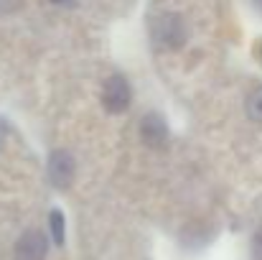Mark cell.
<instances>
[{
    "instance_id": "8fae6325",
    "label": "cell",
    "mask_w": 262,
    "mask_h": 260,
    "mask_svg": "<svg viewBox=\"0 0 262 260\" xmlns=\"http://www.w3.org/2000/svg\"><path fill=\"white\" fill-rule=\"evenodd\" d=\"M3 135H5V128H3V123H0V141H3Z\"/></svg>"
},
{
    "instance_id": "9c48e42d",
    "label": "cell",
    "mask_w": 262,
    "mask_h": 260,
    "mask_svg": "<svg viewBox=\"0 0 262 260\" xmlns=\"http://www.w3.org/2000/svg\"><path fill=\"white\" fill-rule=\"evenodd\" d=\"M20 3L23 0H0V13H13L20 8Z\"/></svg>"
},
{
    "instance_id": "8992f818",
    "label": "cell",
    "mask_w": 262,
    "mask_h": 260,
    "mask_svg": "<svg viewBox=\"0 0 262 260\" xmlns=\"http://www.w3.org/2000/svg\"><path fill=\"white\" fill-rule=\"evenodd\" d=\"M247 115H250V120L262 123V87L250 92V97H247Z\"/></svg>"
},
{
    "instance_id": "52a82bcc",
    "label": "cell",
    "mask_w": 262,
    "mask_h": 260,
    "mask_svg": "<svg viewBox=\"0 0 262 260\" xmlns=\"http://www.w3.org/2000/svg\"><path fill=\"white\" fill-rule=\"evenodd\" d=\"M49 227H51V237L56 245H64V214L59 209H54L49 214Z\"/></svg>"
},
{
    "instance_id": "7a4b0ae2",
    "label": "cell",
    "mask_w": 262,
    "mask_h": 260,
    "mask_svg": "<svg viewBox=\"0 0 262 260\" xmlns=\"http://www.w3.org/2000/svg\"><path fill=\"white\" fill-rule=\"evenodd\" d=\"M130 97H133V92H130V85H127V79L125 77H120V74H115V77H110L107 82H104V89H102V102H104V107L110 110V112H125L127 107H130Z\"/></svg>"
},
{
    "instance_id": "30bf717a",
    "label": "cell",
    "mask_w": 262,
    "mask_h": 260,
    "mask_svg": "<svg viewBox=\"0 0 262 260\" xmlns=\"http://www.w3.org/2000/svg\"><path fill=\"white\" fill-rule=\"evenodd\" d=\"M51 3H54V5H72L74 0H51Z\"/></svg>"
},
{
    "instance_id": "277c9868",
    "label": "cell",
    "mask_w": 262,
    "mask_h": 260,
    "mask_svg": "<svg viewBox=\"0 0 262 260\" xmlns=\"http://www.w3.org/2000/svg\"><path fill=\"white\" fill-rule=\"evenodd\" d=\"M46 258V237L38 230H28L15 243V260H43Z\"/></svg>"
},
{
    "instance_id": "7c38bea8",
    "label": "cell",
    "mask_w": 262,
    "mask_h": 260,
    "mask_svg": "<svg viewBox=\"0 0 262 260\" xmlns=\"http://www.w3.org/2000/svg\"><path fill=\"white\" fill-rule=\"evenodd\" d=\"M255 5H257V8H260V10H262V0H255Z\"/></svg>"
},
{
    "instance_id": "5b68a950",
    "label": "cell",
    "mask_w": 262,
    "mask_h": 260,
    "mask_svg": "<svg viewBox=\"0 0 262 260\" xmlns=\"http://www.w3.org/2000/svg\"><path fill=\"white\" fill-rule=\"evenodd\" d=\"M140 135H143L145 146H150V148H163L166 141H168V128H166V123H163L161 115L150 112V115H145L143 123H140Z\"/></svg>"
},
{
    "instance_id": "ba28073f",
    "label": "cell",
    "mask_w": 262,
    "mask_h": 260,
    "mask_svg": "<svg viewBox=\"0 0 262 260\" xmlns=\"http://www.w3.org/2000/svg\"><path fill=\"white\" fill-rule=\"evenodd\" d=\"M252 258L262 260V230H257V235L252 237Z\"/></svg>"
},
{
    "instance_id": "6da1fadb",
    "label": "cell",
    "mask_w": 262,
    "mask_h": 260,
    "mask_svg": "<svg viewBox=\"0 0 262 260\" xmlns=\"http://www.w3.org/2000/svg\"><path fill=\"white\" fill-rule=\"evenodd\" d=\"M153 41L158 49H178L183 41H186V28H183V21L176 15V13H163L153 21Z\"/></svg>"
},
{
    "instance_id": "3957f363",
    "label": "cell",
    "mask_w": 262,
    "mask_h": 260,
    "mask_svg": "<svg viewBox=\"0 0 262 260\" xmlns=\"http://www.w3.org/2000/svg\"><path fill=\"white\" fill-rule=\"evenodd\" d=\"M49 178L56 189H67L74 181V158L67 151H54L49 158Z\"/></svg>"
}]
</instances>
